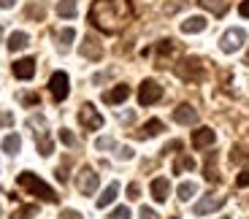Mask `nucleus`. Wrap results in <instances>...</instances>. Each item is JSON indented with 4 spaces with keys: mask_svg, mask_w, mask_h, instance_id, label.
<instances>
[{
    "mask_svg": "<svg viewBox=\"0 0 249 219\" xmlns=\"http://www.w3.org/2000/svg\"><path fill=\"white\" fill-rule=\"evenodd\" d=\"M236 184H238V187H249V170H241V173H238Z\"/></svg>",
    "mask_w": 249,
    "mask_h": 219,
    "instance_id": "obj_37",
    "label": "nucleus"
},
{
    "mask_svg": "<svg viewBox=\"0 0 249 219\" xmlns=\"http://www.w3.org/2000/svg\"><path fill=\"white\" fill-rule=\"evenodd\" d=\"M217 141V133L212 127H200V130L193 133V146L195 149H206V146H212Z\"/></svg>",
    "mask_w": 249,
    "mask_h": 219,
    "instance_id": "obj_15",
    "label": "nucleus"
},
{
    "mask_svg": "<svg viewBox=\"0 0 249 219\" xmlns=\"http://www.w3.org/2000/svg\"><path fill=\"white\" fill-rule=\"evenodd\" d=\"M162 130H165V125H162L160 119H149V122H146V125L141 127L138 138H155V135H160Z\"/></svg>",
    "mask_w": 249,
    "mask_h": 219,
    "instance_id": "obj_20",
    "label": "nucleus"
},
{
    "mask_svg": "<svg viewBox=\"0 0 249 219\" xmlns=\"http://www.w3.org/2000/svg\"><path fill=\"white\" fill-rule=\"evenodd\" d=\"M117 195H119V182H111L106 189H103V195L98 198V208H106V206H111V203L117 201Z\"/></svg>",
    "mask_w": 249,
    "mask_h": 219,
    "instance_id": "obj_17",
    "label": "nucleus"
},
{
    "mask_svg": "<svg viewBox=\"0 0 249 219\" xmlns=\"http://www.w3.org/2000/svg\"><path fill=\"white\" fill-rule=\"evenodd\" d=\"M36 138H38V154L41 157H49L54 152V144H52V138L46 130H36Z\"/></svg>",
    "mask_w": 249,
    "mask_h": 219,
    "instance_id": "obj_18",
    "label": "nucleus"
},
{
    "mask_svg": "<svg viewBox=\"0 0 249 219\" xmlns=\"http://www.w3.org/2000/svg\"><path fill=\"white\" fill-rule=\"evenodd\" d=\"M141 219H157V214L152 211L149 206H143V208H141Z\"/></svg>",
    "mask_w": 249,
    "mask_h": 219,
    "instance_id": "obj_38",
    "label": "nucleus"
},
{
    "mask_svg": "<svg viewBox=\"0 0 249 219\" xmlns=\"http://www.w3.org/2000/svg\"><path fill=\"white\" fill-rule=\"evenodd\" d=\"M127 198H130V201H138V198H141V187H138V182L127 184Z\"/></svg>",
    "mask_w": 249,
    "mask_h": 219,
    "instance_id": "obj_31",
    "label": "nucleus"
},
{
    "mask_svg": "<svg viewBox=\"0 0 249 219\" xmlns=\"http://www.w3.org/2000/svg\"><path fill=\"white\" fill-rule=\"evenodd\" d=\"M195 168V160L193 157H187V154H181L179 160L174 163V173H181V170H193Z\"/></svg>",
    "mask_w": 249,
    "mask_h": 219,
    "instance_id": "obj_26",
    "label": "nucleus"
},
{
    "mask_svg": "<svg viewBox=\"0 0 249 219\" xmlns=\"http://www.w3.org/2000/svg\"><path fill=\"white\" fill-rule=\"evenodd\" d=\"M60 141L65 146H76V138H73V133H71V130H60Z\"/></svg>",
    "mask_w": 249,
    "mask_h": 219,
    "instance_id": "obj_33",
    "label": "nucleus"
},
{
    "mask_svg": "<svg viewBox=\"0 0 249 219\" xmlns=\"http://www.w3.org/2000/svg\"><path fill=\"white\" fill-rule=\"evenodd\" d=\"M44 11L46 8L41 6V0H38V6H33V8H27V17H33V19H38V17H44Z\"/></svg>",
    "mask_w": 249,
    "mask_h": 219,
    "instance_id": "obj_35",
    "label": "nucleus"
},
{
    "mask_svg": "<svg viewBox=\"0 0 249 219\" xmlns=\"http://www.w3.org/2000/svg\"><path fill=\"white\" fill-rule=\"evenodd\" d=\"M127 98H130V87H127V84H117L114 89L103 92V103H108V106H119V103H124Z\"/></svg>",
    "mask_w": 249,
    "mask_h": 219,
    "instance_id": "obj_10",
    "label": "nucleus"
},
{
    "mask_svg": "<svg viewBox=\"0 0 249 219\" xmlns=\"http://www.w3.org/2000/svg\"><path fill=\"white\" fill-rule=\"evenodd\" d=\"M57 14L62 19H73L76 17V0H60L57 3Z\"/></svg>",
    "mask_w": 249,
    "mask_h": 219,
    "instance_id": "obj_24",
    "label": "nucleus"
},
{
    "mask_svg": "<svg viewBox=\"0 0 249 219\" xmlns=\"http://www.w3.org/2000/svg\"><path fill=\"white\" fill-rule=\"evenodd\" d=\"M0 38H3V25H0Z\"/></svg>",
    "mask_w": 249,
    "mask_h": 219,
    "instance_id": "obj_44",
    "label": "nucleus"
},
{
    "mask_svg": "<svg viewBox=\"0 0 249 219\" xmlns=\"http://www.w3.org/2000/svg\"><path fill=\"white\" fill-rule=\"evenodd\" d=\"M238 14L244 19H249V0H241V6H238Z\"/></svg>",
    "mask_w": 249,
    "mask_h": 219,
    "instance_id": "obj_39",
    "label": "nucleus"
},
{
    "mask_svg": "<svg viewBox=\"0 0 249 219\" xmlns=\"http://www.w3.org/2000/svg\"><path fill=\"white\" fill-rule=\"evenodd\" d=\"M49 92H52V98H54L57 103L65 101V98H68V92H71V79H68V73H62V70L52 73V79H49Z\"/></svg>",
    "mask_w": 249,
    "mask_h": 219,
    "instance_id": "obj_5",
    "label": "nucleus"
},
{
    "mask_svg": "<svg viewBox=\"0 0 249 219\" xmlns=\"http://www.w3.org/2000/svg\"><path fill=\"white\" fill-rule=\"evenodd\" d=\"M73 38H76V30H73V27H65V30H60V33H57V44H60V49L68 51V46L73 44Z\"/></svg>",
    "mask_w": 249,
    "mask_h": 219,
    "instance_id": "obj_23",
    "label": "nucleus"
},
{
    "mask_svg": "<svg viewBox=\"0 0 249 219\" xmlns=\"http://www.w3.org/2000/svg\"><path fill=\"white\" fill-rule=\"evenodd\" d=\"M206 25H209V19H206V17H187L179 27H181V33L193 35V33H203Z\"/></svg>",
    "mask_w": 249,
    "mask_h": 219,
    "instance_id": "obj_16",
    "label": "nucleus"
},
{
    "mask_svg": "<svg viewBox=\"0 0 249 219\" xmlns=\"http://www.w3.org/2000/svg\"><path fill=\"white\" fill-rule=\"evenodd\" d=\"M130 17V0H95L92 8H89V22L103 33H119Z\"/></svg>",
    "mask_w": 249,
    "mask_h": 219,
    "instance_id": "obj_1",
    "label": "nucleus"
},
{
    "mask_svg": "<svg viewBox=\"0 0 249 219\" xmlns=\"http://www.w3.org/2000/svg\"><path fill=\"white\" fill-rule=\"evenodd\" d=\"M98 173H95L92 168H87V165H84V168L79 170V173H76V189H79L81 195H95V189H98Z\"/></svg>",
    "mask_w": 249,
    "mask_h": 219,
    "instance_id": "obj_6",
    "label": "nucleus"
},
{
    "mask_svg": "<svg viewBox=\"0 0 249 219\" xmlns=\"http://www.w3.org/2000/svg\"><path fill=\"white\" fill-rule=\"evenodd\" d=\"M114 146H117V141H114L111 135H103V138H98V141H95V149H100V152L114 149Z\"/></svg>",
    "mask_w": 249,
    "mask_h": 219,
    "instance_id": "obj_29",
    "label": "nucleus"
},
{
    "mask_svg": "<svg viewBox=\"0 0 249 219\" xmlns=\"http://www.w3.org/2000/svg\"><path fill=\"white\" fill-rule=\"evenodd\" d=\"M133 119H136V114H133V111L130 114H122V122H133Z\"/></svg>",
    "mask_w": 249,
    "mask_h": 219,
    "instance_id": "obj_43",
    "label": "nucleus"
},
{
    "mask_svg": "<svg viewBox=\"0 0 249 219\" xmlns=\"http://www.w3.org/2000/svg\"><path fill=\"white\" fill-rule=\"evenodd\" d=\"M22 103H27V106H36L38 98H36V95H25V98H22Z\"/></svg>",
    "mask_w": 249,
    "mask_h": 219,
    "instance_id": "obj_42",
    "label": "nucleus"
},
{
    "mask_svg": "<svg viewBox=\"0 0 249 219\" xmlns=\"http://www.w3.org/2000/svg\"><path fill=\"white\" fill-rule=\"evenodd\" d=\"M174 41H160V44H157V54L160 57H168V54H174Z\"/></svg>",
    "mask_w": 249,
    "mask_h": 219,
    "instance_id": "obj_30",
    "label": "nucleus"
},
{
    "mask_svg": "<svg viewBox=\"0 0 249 219\" xmlns=\"http://www.w3.org/2000/svg\"><path fill=\"white\" fill-rule=\"evenodd\" d=\"M14 76H17V79H22V82L33 79V76H36V60H33V57L17 60V63H14Z\"/></svg>",
    "mask_w": 249,
    "mask_h": 219,
    "instance_id": "obj_12",
    "label": "nucleus"
},
{
    "mask_svg": "<svg viewBox=\"0 0 249 219\" xmlns=\"http://www.w3.org/2000/svg\"><path fill=\"white\" fill-rule=\"evenodd\" d=\"M247 60H249V54H247Z\"/></svg>",
    "mask_w": 249,
    "mask_h": 219,
    "instance_id": "obj_45",
    "label": "nucleus"
},
{
    "mask_svg": "<svg viewBox=\"0 0 249 219\" xmlns=\"http://www.w3.org/2000/svg\"><path fill=\"white\" fill-rule=\"evenodd\" d=\"M198 192V184L195 182H181L179 189H176V195H179V201H190L193 195Z\"/></svg>",
    "mask_w": 249,
    "mask_h": 219,
    "instance_id": "obj_25",
    "label": "nucleus"
},
{
    "mask_svg": "<svg viewBox=\"0 0 249 219\" xmlns=\"http://www.w3.org/2000/svg\"><path fill=\"white\" fill-rule=\"evenodd\" d=\"M130 157H133L130 146H122V149H119V160H130Z\"/></svg>",
    "mask_w": 249,
    "mask_h": 219,
    "instance_id": "obj_40",
    "label": "nucleus"
},
{
    "mask_svg": "<svg viewBox=\"0 0 249 219\" xmlns=\"http://www.w3.org/2000/svg\"><path fill=\"white\" fill-rule=\"evenodd\" d=\"M17 184L25 189V192L36 195L38 201H46V203H57V201H60V195H57L54 189L44 182V179H38L36 173H30V170H22V173L17 176Z\"/></svg>",
    "mask_w": 249,
    "mask_h": 219,
    "instance_id": "obj_2",
    "label": "nucleus"
},
{
    "mask_svg": "<svg viewBox=\"0 0 249 219\" xmlns=\"http://www.w3.org/2000/svg\"><path fill=\"white\" fill-rule=\"evenodd\" d=\"M60 219H84V217H81L79 211H73V208H65V211L60 214Z\"/></svg>",
    "mask_w": 249,
    "mask_h": 219,
    "instance_id": "obj_36",
    "label": "nucleus"
},
{
    "mask_svg": "<svg viewBox=\"0 0 249 219\" xmlns=\"http://www.w3.org/2000/svg\"><path fill=\"white\" fill-rule=\"evenodd\" d=\"M152 198H155L157 203H165L168 201V192H171V182L165 179V176H160V179H152Z\"/></svg>",
    "mask_w": 249,
    "mask_h": 219,
    "instance_id": "obj_14",
    "label": "nucleus"
},
{
    "mask_svg": "<svg viewBox=\"0 0 249 219\" xmlns=\"http://www.w3.org/2000/svg\"><path fill=\"white\" fill-rule=\"evenodd\" d=\"M17 6V0H0V8H3V11H8V8H14Z\"/></svg>",
    "mask_w": 249,
    "mask_h": 219,
    "instance_id": "obj_41",
    "label": "nucleus"
},
{
    "mask_svg": "<svg viewBox=\"0 0 249 219\" xmlns=\"http://www.w3.org/2000/svg\"><path fill=\"white\" fill-rule=\"evenodd\" d=\"M27 44H30V35L22 33V30H17V33H11V38H8V51H22Z\"/></svg>",
    "mask_w": 249,
    "mask_h": 219,
    "instance_id": "obj_19",
    "label": "nucleus"
},
{
    "mask_svg": "<svg viewBox=\"0 0 249 219\" xmlns=\"http://www.w3.org/2000/svg\"><path fill=\"white\" fill-rule=\"evenodd\" d=\"M162 98V87L157 82H152V79H146V82H141V87H138V103L141 106H152V103H157Z\"/></svg>",
    "mask_w": 249,
    "mask_h": 219,
    "instance_id": "obj_7",
    "label": "nucleus"
},
{
    "mask_svg": "<svg viewBox=\"0 0 249 219\" xmlns=\"http://www.w3.org/2000/svg\"><path fill=\"white\" fill-rule=\"evenodd\" d=\"M81 57H87V60H100L103 57V46L95 35H87L84 38V44H81Z\"/></svg>",
    "mask_w": 249,
    "mask_h": 219,
    "instance_id": "obj_13",
    "label": "nucleus"
},
{
    "mask_svg": "<svg viewBox=\"0 0 249 219\" xmlns=\"http://www.w3.org/2000/svg\"><path fill=\"white\" fill-rule=\"evenodd\" d=\"M244 44H247V33H244L241 27H231V30H225L222 35H219V49H222L225 54L238 51Z\"/></svg>",
    "mask_w": 249,
    "mask_h": 219,
    "instance_id": "obj_4",
    "label": "nucleus"
},
{
    "mask_svg": "<svg viewBox=\"0 0 249 219\" xmlns=\"http://www.w3.org/2000/svg\"><path fill=\"white\" fill-rule=\"evenodd\" d=\"M36 214H38V206H22L11 219H30V217H36Z\"/></svg>",
    "mask_w": 249,
    "mask_h": 219,
    "instance_id": "obj_28",
    "label": "nucleus"
},
{
    "mask_svg": "<svg viewBox=\"0 0 249 219\" xmlns=\"http://www.w3.org/2000/svg\"><path fill=\"white\" fill-rule=\"evenodd\" d=\"M79 122H81V127H87V130H100V127H103V117L98 114V108H95L92 103H84V106L79 108Z\"/></svg>",
    "mask_w": 249,
    "mask_h": 219,
    "instance_id": "obj_8",
    "label": "nucleus"
},
{
    "mask_svg": "<svg viewBox=\"0 0 249 219\" xmlns=\"http://www.w3.org/2000/svg\"><path fill=\"white\" fill-rule=\"evenodd\" d=\"M14 125V114L11 111H0V127H11Z\"/></svg>",
    "mask_w": 249,
    "mask_h": 219,
    "instance_id": "obj_34",
    "label": "nucleus"
},
{
    "mask_svg": "<svg viewBox=\"0 0 249 219\" xmlns=\"http://www.w3.org/2000/svg\"><path fill=\"white\" fill-rule=\"evenodd\" d=\"M174 122H179V125H195L198 122V111L190 103H181V106L174 108Z\"/></svg>",
    "mask_w": 249,
    "mask_h": 219,
    "instance_id": "obj_11",
    "label": "nucleus"
},
{
    "mask_svg": "<svg viewBox=\"0 0 249 219\" xmlns=\"http://www.w3.org/2000/svg\"><path fill=\"white\" fill-rule=\"evenodd\" d=\"M225 206V198L222 195H203L198 203H195V214L198 217H206V214H214L217 208Z\"/></svg>",
    "mask_w": 249,
    "mask_h": 219,
    "instance_id": "obj_9",
    "label": "nucleus"
},
{
    "mask_svg": "<svg viewBox=\"0 0 249 219\" xmlns=\"http://www.w3.org/2000/svg\"><path fill=\"white\" fill-rule=\"evenodd\" d=\"M198 3L206 8V11L217 14V17H222V14L228 11V6H231V0H198Z\"/></svg>",
    "mask_w": 249,
    "mask_h": 219,
    "instance_id": "obj_21",
    "label": "nucleus"
},
{
    "mask_svg": "<svg viewBox=\"0 0 249 219\" xmlns=\"http://www.w3.org/2000/svg\"><path fill=\"white\" fill-rule=\"evenodd\" d=\"M176 73H179V79H184V82H200L203 79V60H198V57H184L179 65H176Z\"/></svg>",
    "mask_w": 249,
    "mask_h": 219,
    "instance_id": "obj_3",
    "label": "nucleus"
},
{
    "mask_svg": "<svg viewBox=\"0 0 249 219\" xmlns=\"http://www.w3.org/2000/svg\"><path fill=\"white\" fill-rule=\"evenodd\" d=\"M111 219H130V208L127 206H119L111 211Z\"/></svg>",
    "mask_w": 249,
    "mask_h": 219,
    "instance_id": "obj_32",
    "label": "nucleus"
},
{
    "mask_svg": "<svg viewBox=\"0 0 249 219\" xmlns=\"http://www.w3.org/2000/svg\"><path fill=\"white\" fill-rule=\"evenodd\" d=\"M3 152H6V154H19V149H22V138L17 135V133H11V135H6L3 138Z\"/></svg>",
    "mask_w": 249,
    "mask_h": 219,
    "instance_id": "obj_22",
    "label": "nucleus"
},
{
    "mask_svg": "<svg viewBox=\"0 0 249 219\" xmlns=\"http://www.w3.org/2000/svg\"><path fill=\"white\" fill-rule=\"evenodd\" d=\"M214 160H217V154H209V163H206V179H209L212 184H217L219 173H217V168H214Z\"/></svg>",
    "mask_w": 249,
    "mask_h": 219,
    "instance_id": "obj_27",
    "label": "nucleus"
}]
</instances>
